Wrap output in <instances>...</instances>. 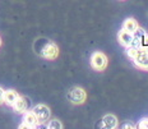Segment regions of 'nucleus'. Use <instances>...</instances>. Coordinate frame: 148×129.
I'll use <instances>...</instances> for the list:
<instances>
[{
  "label": "nucleus",
  "instance_id": "nucleus-1",
  "mask_svg": "<svg viewBox=\"0 0 148 129\" xmlns=\"http://www.w3.org/2000/svg\"><path fill=\"white\" fill-rule=\"evenodd\" d=\"M35 49L37 51V54L41 55L45 59H56L58 55H59V47L54 44V42L49 41L46 38H40L36 42Z\"/></svg>",
  "mask_w": 148,
  "mask_h": 129
},
{
  "label": "nucleus",
  "instance_id": "nucleus-2",
  "mask_svg": "<svg viewBox=\"0 0 148 129\" xmlns=\"http://www.w3.org/2000/svg\"><path fill=\"white\" fill-rule=\"evenodd\" d=\"M66 97L74 105H82L86 101V99H87V93H86V91L81 87H73L72 90H69Z\"/></svg>",
  "mask_w": 148,
  "mask_h": 129
},
{
  "label": "nucleus",
  "instance_id": "nucleus-3",
  "mask_svg": "<svg viewBox=\"0 0 148 129\" xmlns=\"http://www.w3.org/2000/svg\"><path fill=\"white\" fill-rule=\"evenodd\" d=\"M91 67L95 70H98V72L106 69V67H107V56L103 53H101V51H96V53H93L92 54V56H91Z\"/></svg>",
  "mask_w": 148,
  "mask_h": 129
},
{
  "label": "nucleus",
  "instance_id": "nucleus-4",
  "mask_svg": "<svg viewBox=\"0 0 148 129\" xmlns=\"http://www.w3.org/2000/svg\"><path fill=\"white\" fill-rule=\"evenodd\" d=\"M32 113L36 115V118H37V120L40 121V124H44V123L49 121L50 115H51V111H50V109H49V106L44 105V104L36 105L32 109Z\"/></svg>",
  "mask_w": 148,
  "mask_h": 129
},
{
  "label": "nucleus",
  "instance_id": "nucleus-5",
  "mask_svg": "<svg viewBox=\"0 0 148 129\" xmlns=\"http://www.w3.org/2000/svg\"><path fill=\"white\" fill-rule=\"evenodd\" d=\"M23 123L19 125V128H37L40 125V121L37 120V118H36V115L32 113V110L31 111H26V113H23Z\"/></svg>",
  "mask_w": 148,
  "mask_h": 129
},
{
  "label": "nucleus",
  "instance_id": "nucleus-6",
  "mask_svg": "<svg viewBox=\"0 0 148 129\" xmlns=\"http://www.w3.org/2000/svg\"><path fill=\"white\" fill-rule=\"evenodd\" d=\"M133 61L135 65H137V68H139L142 70H148V53L143 51L142 49L138 50Z\"/></svg>",
  "mask_w": 148,
  "mask_h": 129
},
{
  "label": "nucleus",
  "instance_id": "nucleus-7",
  "mask_svg": "<svg viewBox=\"0 0 148 129\" xmlns=\"http://www.w3.org/2000/svg\"><path fill=\"white\" fill-rule=\"evenodd\" d=\"M12 107L14 109L15 113H19V114H23L28 110V100L23 96H18V99L15 100V102L12 105Z\"/></svg>",
  "mask_w": 148,
  "mask_h": 129
},
{
  "label": "nucleus",
  "instance_id": "nucleus-8",
  "mask_svg": "<svg viewBox=\"0 0 148 129\" xmlns=\"http://www.w3.org/2000/svg\"><path fill=\"white\" fill-rule=\"evenodd\" d=\"M132 40H133V33L129 32L126 30H120L118 33V41L120 42V45H123L124 47H128L132 44Z\"/></svg>",
  "mask_w": 148,
  "mask_h": 129
},
{
  "label": "nucleus",
  "instance_id": "nucleus-9",
  "mask_svg": "<svg viewBox=\"0 0 148 129\" xmlns=\"http://www.w3.org/2000/svg\"><path fill=\"white\" fill-rule=\"evenodd\" d=\"M102 127L107 129H114L118 127V119L115 115L112 114H107L102 118Z\"/></svg>",
  "mask_w": 148,
  "mask_h": 129
},
{
  "label": "nucleus",
  "instance_id": "nucleus-10",
  "mask_svg": "<svg viewBox=\"0 0 148 129\" xmlns=\"http://www.w3.org/2000/svg\"><path fill=\"white\" fill-rule=\"evenodd\" d=\"M19 95L17 93V91L14 90H7L4 93V104H7L8 106H12L15 102V100L18 99Z\"/></svg>",
  "mask_w": 148,
  "mask_h": 129
},
{
  "label": "nucleus",
  "instance_id": "nucleus-11",
  "mask_svg": "<svg viewBox=\"0 0 148 129\" xmlns=\"http://www.w3.org/2000/svg\"><path fill=\"white\" fill-rule=\"evenodd\" d=\"M137 27H138V23L134 18H128V19H125L124 23H123V28L129 31V32H133Z\"/></svg>",
  "mask_w": 148,
  "mask_h": 129
},
{
  "label": "nucleus",
  "instance_id": "nucleus-12",
  "mask_svg": "<svg viewBox=\"0 0 148 129\" xmlns=\"http://www.w3.org/2000/svg\"><path fill=\"white\" fill-rule=\"evenodd\" d=\"M46 127H47L49 129H61L63 128V124H61V121L58 120V119H52V120L49 119V123H47Z\"/></svg>",
  "mask_w": 148,
  "mask_h": 129
},
{
  "label": "nucleus",
  "instance_id": "nucleus-13",
  "mask_svg": "<svg viewBox=\"0 0 148 129\" xmlns=\"http://www.w3.org/2000/svg\"><path fill=\"white\" fill-rule=\"evenodd\" d=\"M140 49L143 51H146V53H148V35L147 33L140 38Z\"/></svg>",
  "mask_w": 148,
  "mask_h": 129
},
{
  "label": "nucleus",
  "instance_id": "nucleus-14",
  "mask_svg": "<svg viewBox=\"0 0 148 129\" xmlns=\"http://www.w3.org/2000/svg\"><path fill=\"white\" fill-rule=\"evenodd\" d=\"M138 50H139V49H134V47H132V46H128V47H126V55L133 60L135 58V55H137V53H138Z\"/></svg>",
  "mask_w": 148,
  "mask_h": 129
},
{
  "label": "nucleus",
  "instance_id": "nucleus-15",
  "mask_svg": "<svg viewBox=\"0 0 148 129\" xmlns=\"http://www.w3.org/2000/svg\"><path fill=\"white\" fill-rule=\"evenodd\" d=\"M132 33H133V36H134V37L142 38L144 35H146V31H144L143 28H140V27H137V28H135V30H134Z\"/></svg>",
  "mask_w": 148,
  "mask_h": 129
},
{
  "label": "nucleus",
  "instance_id": "nucleus-16",
  "mask_svg": "<svg viewBox=\"0 0 148 129\" xmlns=\"http://www.w3.org/2000/svg\"><path fill=\"white\" fill-rule=\"evenodd\" d=\"M138 128H140V129H148V118L140 119L139 123H138Z\"/></svg>",
  "mask_w": 148,
  "mask_h": 129
},
{
  "label": "nucleus",
  "instance_id": "nucleus-17",
  "mask_svg": "<svg viewBox=\"0 0 148 129\" xmlns=\"http://www.w3.org/2000/svg\"><path fill=\"white\" fill-rule=\"evenodd\" d=\"M4 93H5V90H3V88L0 87V105L4 104Z\"/></svg>",
  "mask_w": 148,
  "mask_h": 129
},
{
  "label": "nucleus",
  "instance_id": "nucleus-18",
  "mask_svg": "<svg viewBox=\"0 0 148 129\" xmlns=\"http://www.w3.org/2000/svg\"><path fill=\"white\" fill-rule=\"evenodd\" d=\"M123 128H135V125H133V124H125Z\"/></svg>",
  "mask_w": 148,
  "mask_h": 129
},
{
  "label": "nucleus",
  "instance_id": "nucleus-19",
  "mask_svg": "<svg viewBox=\"0 0 148 129\" xmlns=\"http://www.w3.org/2000/svg\"><path fill=\"white\" fill-rule=\"evenodd\" d=\"M0 45H1V40H0Z\"/></svg>",
  "mask_w": 148,
  "mask_h": 129
}]
</instances>
